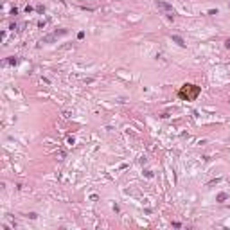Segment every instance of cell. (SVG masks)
Instances as JSON below:
<instances>
[{"mask_svg": "<svg viewBox=\"0 0 230 230\" xmlns=\"http://www.w3.org/2000/svg\"><path fill=\"white\" fill-rule=\"evenodd\" d=\"M157 7L166 14V16H169V18H173L175 14H176V11H175V7L171 5V4H167V2H164V0H157Z\"/></svg>", "mask_w": 230, "mask_h": 230, "instance_id": "1", "label": "cell"}, {"mask_svg": "<svg viewBox=\"0 0 230 230\" xmlns=\"http://www.w3.org/2000/svg\"><path fill=\"white\" fill-rule=\"evenodd\" d=\"M61 34H67V31L63 29V31H59V32H54V34H50V36H45L43 40H41V43H49V41H54L58 36H61Z\"/></svg>", "mask_w": 230, "mask_h": 230, "instance_id": "2", "label": "cell"}, {"mask_svg": "<svg viewBox=\"0 0 230 230\" xmlns=\"http://www.w3.org/2000/svg\"><path fill=\"white\" fill-rule=\"evenodd\" d=\"M173 41H175V43H178L180 47H185V41H184L180 36H173Z\"/></svg>", "mask_w": 230, "mask_h": 230, "instance_id": "3", "label": "cell"}, {"mask_svg": "<svg viewBox=\"0 0 230 230\" xmlns=\"http://www.w3.org/2000/svg\"><path fill=\"white\" fill-rule=\"evenodd\" d=\"M225 200H227V194H225V193H221V194L218 196V202H225Z\"/></svg>", "mask_w": 230, "mask_h": 230, "instance_id": "4", "label": "cell"}, {"mask_svg": "<svg viewBox=\"0 0 230 230\" xmlns=\"http://www.w3.org/2000/svg\"><path fill=\"white\" fill-rule=\"evenodd\" d=\"M227 47L230 49V40H227Z\"/></svg>", "mask_w": 230, "mask_h": 230, "instance_id": "5", "label": "cell"}]
</instances>
